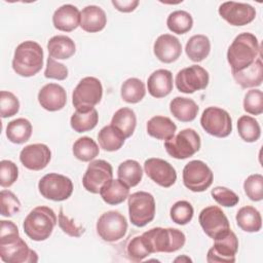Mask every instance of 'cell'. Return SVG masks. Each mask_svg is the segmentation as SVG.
<instances>
[{
  "label": "cell",
  "mask_w": 263,
  "mask_h": 263,
  "mask_svg": "<svg viewBox=\"0 0 263 263\" xmlns=\"http://www.w3.org/2000/svg\"><path fill=\"white\" fill-rule=\"evenodd\" d=\"M0 258L6 263H35L37 253L30 249L20 236L18 228L12 221H1Z\"/></svg>",
  "instance_id": "1"
},
{
  "label": "cell",
  "mask_w": 263,
  "mask_h": 263,
  "mask_svg": "<svg viewBox=\"0 0 263 263\" xmlns=\"http://www.w3.org/2000/svg\"><path fill=\"white\" fill-rule=\"evenodd\" d=\"M259 55H261L259 41L254 34L249 32L238 34L227 50V61L231 72L249 67Z\"/></svg>",
  "instance_id": "2"
},
{
  "label": "cell",
  "mask_w": 263,
  "mask_h": 263,
  "mask_svg": "<svg viewBox=\"0 0 263 263\" xmlns=\"http://www.w3.org/2000/svg\"><path fill=\"white\" fill-rule=\"evenodd\" d=\"M43 55V49L39 43L32 40L24 41L14 50L12 69L22 77H32L41 70Z\"/></svg>",
  "instance_id": "3"
},
{
  "label": "cell",
  "mask_w": 263,
  "mask_h": 263,
  "mask_svg": "<svg viewBox=\"0 0 263 263\" xmlns=\"http://www.w3.org/2000/svg\"><path fill=\"white\" fill-rule=\"evenodd\" d=\"M57 225V216L52 209L45 205L34 208L25 218L23 228L26 235L35 241L46 240Z\"/></svg>",
  "instance_id": "4"
},
{
  "label": "cell",
  "mask_w": 263,
  "mask_h": 263,
  "mask_svg": "<svg viewBox=\"0 0 263 263\" xmlns=\"http://www.w3.org/2000/svg\"><path fill=\"white\" fill-rule=\"evenodd\" d=\"M142 237L151 254L177 252L186 241L185 234L177 228L154 227L145 231Z\"/></svg>",
  "instance_id": "5"
},
{
  "label": "cell",
  "mask_w": 263,
  "mask_h": 263,
  "mask_svg": "<svg viewBox=\"0 0 263 263\" xmlns=\"http://www.w3.org/2000/svg\"><path fill=\"white\" fill-rule=\"evenodd\" d=\"M103 97L101 81L92 76L82 78L72 93V104L76 111L87 112L98 105Z\"/></svg>",
  "instance_id": "6"
},
{
  "label": "cell",
  "mask_w": 263,
  "mask_h": 263,
  "mask_svg": "<svg viewBox=\"0 0 263 263\" xmlns=\"http://www.w3.org/2000/svg\"><path fill=\"white\" fill-rule=\"evenodd\" d=\"M200 136L192 128H185L164 142L165 151L176 159H186L199 151Z\"/></svg>",
  "instance_id": "7"
},
{
  "label": "cell",
  "mask_w": 263,
  "mask_h": 263,
  "mask_svg": "<svg viewBox=\"0 0 263 263\" xmlns=\"http://www.w3.org/2000/svg\"><path fill=\"white\" fill-rule=\"evenodd\" d=\"M127 205L129 220L137 227L146 226L155 217V199L151 193L138 191L128 195Z\"/></svg>",
  "instance_id": "8"
},
{
  "label": "cell",
  "mask_w": 263,
  "mask_h": 263,
  "mask_svg": "<svg viewBox=\"0 0 263 263\" xmlns=\"http://www.w3.org/2000/svg\"><path fill=\"white\" fill-rule=\"evenodd\" d=\"M97 233L107 242H115L124 237L127 231L126 218L117 211L103 213L97 221Z\"/></svg>",
  "instance_id": "9"
},
{
  "label": "cell",
  "mask_w": 263,
  "mask_h": 263,
  "mask_svg": "<svg viewBox=\"0 0 263 263\" xmlns=\"http://www.w3.org/2000/svg\"><path fill=\"white\" fill-rule=\"evenodd\" d=\"M38 189L44 198L53 201H63L72 195L73 183L70 178L64 175L49 173L40 179Z\"/></svg>",
  "instance_id": "10"
},
{
  "label": "cell",
  "mask_w": 263,
  "mask_h": 263,
  "mask_svg": "<svg viewBox=\"0 0 263 263\" xmlns=\"http://www.w3.org/2000/svg\"><path fill=\"white\" fill-rule=\"evenodd\" d=\"M184 186L192 192L205 191L213 183L214 174L201 160H191L183 168Z\"/></svg>",
  "instance_id": "11"
},
{
  "label": "cell",
  "mask_w": 263,
  "mask_h": 263,
  "mask_svg": "<svg viewBox=\"0 0 263 263\" xmlns=\"http://www.w3.org/2000/svg\"><path fill=\"white\" fill-rule=\"evenodd\" d=\"M201 127L211 136L226 138L232 132V120L229 113L219 107H208L200 117Z\"/></svg>",
  "instance_id": "12"
},
{
  "label": "cell",
  "mask_w": 263,
  "mask_h": 263,
  "mask_svg": "<svg viewBox=\"0 0 263 263\" xmlns=\"http://www.w3.org/2000/svg\"><path fill=\"white\" fill-rule=\"evenodd\" d=\"M209 81V72L198 65H192L180 70L175 79L177 89L184 93H193L205 89Z\"/></svg>",
  "instance_id": "13"
},
{
  "label": "cell",
  "mask_w": 263,
  "mask_h": 263,
  "mask_svg": "<svg viewBox=\"0 0 263 263\" xmlns=\"http://www.w3.org/2000/svg\"><path fill=\"white\" fill-rule=\"evenodd\" d=\"M198 222L203 232L213 239L222 236L230 230V224L226 215L217 205L204 208L199 213Z\"/></svg>",
  "instance_id": "14"
},
{
  "label": "cell",
  "mask_w": 263,
  "mask_h": 263,
  "mask_svg": "<svg viewBox=\"0 0 263 263\" xmlns=\"http://www.w3.org/2000/svg\"><path fill=\"white\" fill-rule=\"evenodd\" d=\"M238 251V238L230 229L222 236L214 239V246L208 251L209 263H233Z\"/></svg>",
  "instance_id": "15"
},
{
  "label": "cell",
  "mask_w": 263,
  "mask_h": 263,
  "mask_svg": "<svg viewBox=\"0 0 263 263\" xmlns=\"http://www.w3.org/2000/svg\"><path fill=\"white\" fill-rule=\"evenodd\" d=\"M111 179H113V168L108 161L103 159L91 160L83 175L82 185L86 191L97 194Z\"/></svg>",
  "instance_id": "16"
},
{
  "label": "cell",
  "mask_w": 263,
  "mask_h": 263,
  "mask_svg": "<svg viewBox=\"0 0 263 263\" xmlns=\"http://www.w3.org/2000/svg\"><path fill=\"white\" fill-rule=\"evenodd\" d=\"M220 16L231 26H245L252 23L256 17V9L241 2L227 1L223 2L218 9Z\"/></svg>",
  "instance_id": "17"
},
{
  "label": "cell",
  "mask_w": 263,
  "mask_h": 263,
  "mask_svg": "<svg viewBox=\"0 0 263 263\" xmlns=\"http://www.w3.org/2000/svg\"><path fill=\"white\" fill-rule=\"evenodd\" d=\"M144 172L157 185L168 188L176 183L177 173L174 166L164 159L151 157L144 162Z\"/></svg>",
  "instance_id": "18"
},
{
  "label": "cell",
  "mask_w": 263,
  "mask_h": 263,
  "mask_svg": "<svg viewBox=\"0 0 263 263\" xmlns=\"http://www.w3.org/2000/svg\"><path fill=\"white\" fill-rule=\"evenodd\" d=\"M51 159V152L47 145L36 143L27 145L20 153V161L31 171H41L47 166Z\"/></svg>",
  "instance_id": "19"
},
{
  "label": "cell",
  "mask_w": 263,
  "mask_h": 263,
  "mask_svg": "<svg viewBox=\"0 0 263 263\" xmlns=\"http://www.w3.org/2000/svg\"><path fill=\"white\" fill-rule=\"evenodd\" d=\"M153 52L160 62L171 64L180 58L182 44L174 35L162 34L156 38L153 45Z\"/></svg>",
  "instance_id": "20"
},
{
  "label": "cell",
  "mask_w": 263,
  "mask_h": 263,
  "mask_svg": "<svg viewBox=\"0 0 263 263\" xmlns=\"http://www.w3.org/2000/svg\"><path fill=\"white\" fill-rule=\"evenodd\" d=\"M38 102L43 109L49 112L62 110L67 103L66 90L60 84L47 83L39 90Z\"/></svg>",
  "instance_id": "21"
},
{
  "label": "cell",
  "mask_w": 263,
  "mask_h": 263,
  "mask_svg": "<svg viewBox=\"0 0 263 263\" xmlns=\"http://www.w3.org/2000/svg\"><path fill=\"white\" fill-rule=\"evenodd\" d=\"M52 24L59 31L71 32L80 26V11L72 4H64L54 11Z\"/></svg>",
  "instance_id": "22"
},
{
  "label": "cell",
  "mask_w": 263,
  "mask_h": 263,
  "mask_svg": "<svg viewBox=\"0 0 263 263\" xmlns=\"http://www.w3.org/2000/svg\"><path fill=\"white\" fill-rule=\"evenodd\" d=\"M173 74L166 69H158L154 71L147 80L148 92L156 99L168 96L173 90Z\"/></svg>",
  "instance_id": "23"
},
{
  "label": "cell",
  "mask_w": 263,
  "mask_h": 263,
  "mask_svg": "<svg viewBox=\"0 0 263 263\" xmlns=\"http://www.w3.org/2000/svg\"><path fill=\"white\" fill-rule=\"evenodd\" d=\"M233 79L241 88L257 87L262 84L263 80V64L261 55L251 64L249 67L237 71L231 72Z\"/></svg>",
  "instance_id": "24"
},
{
  "label": "cell",
  "mask_w": 263,
  "mask_h": 263,
  "mask_svg": "<svg viewBox=\"0 0 263 263\" xmlns=\"http://www.w3.org/2000/svg\"><path fill=\"white\" fill-rule=\"evenodd\" d=\"M107 24L105 11L97 5H87L80 11V27L88 33L102 31Z\"/></svg>",
  "instance_id": "25"
},
{
  "label": "cell",
  "mask_w": 263,
  "mask_h": 263,
  "mask_svg": "<svg viewBox=\"0 0 263 263\" xmlns=\"http://www.w3.org/2000/svg\"><path fill=\"white\" fill-rule=\"evenodd\" d=\"M147 134L156 140H168L175 136L177 125L175 122L166 117L156 115L150 118L147 122Z\"/></svg>",
  "instance_id": "26"
},
{
  "label": "cell",
  "mask_w": 263,
  "mask_h": 263,
  "mask_svg": "<svg viewBox=\"0 0 263 263\" xmlns=\"http://www.w3.org/2000/svg\"><path fill=\"white\" fill-rule=\"evenodd\" d=\"M102 199L110 205L123 202L129 195V187L119 179H111L100 190Z\"/></svg>",
  "instance_id": "27"
},
{
  "label": "cell",
  "mask_w": 263,
  "mask_h": 263,
  "mask_svg": "<svg viewBox=\"0 0 263 263\" xmlns=\"http://www.w3.org/2000/svg\"><path fill=\"white\" fill-rule=\"evenodd\" d=\"M198 106L192 100L184 97H176L170 103V111L175 118L182 122L194 120L198 113Z\"/></svg>",
  "instance_id": "28"
},
{
  "label": "cell",
  "mask_w": 263,
  "mask_h": 263,
  "mask_svg": "<svg viewBox=\"0 0 263 263\" xmlns=\"http://www.w3.org/2000/svg\"><path fill=\"white\" fill-rule=\"evenodd\" d=\"M49 57L58 60H67L76 51L74 41L66 35H57L51 37L47 42Z\"/></svg>",
  "instance_id": "29"
},
{
  "label": "cell",
  "mask_w": 263,
  "mask_h": 263,
  "mask_svg": "<svg viewBox=\"0 0 263 263\" xmlns=\"http://www.w3.org/2000/svg\"><path fill=\"white\" fill-rule=\"evenodd\" d=\"M237 226L246 232H258L262 227L260 212L251 205L242 206L238 210L236 217Z\"/></svg>",
  "instance_id": "30"
},
{
  "label": "cell",
  "mask_w": 263,
  "mask_h": 263,
  "mask_svg": "<svg viewBox=\"0 0 263 263\" xmlns=\"http://www.w3.org/2000/svg\"><path fill=\"white\" fill-rule=\"evenodd\" d=\"M211 51V41L202 34L193 35L189 38L185 46V52L189 60L195 63L203 61Z\"/></svg>",
  "instance_id": "31"
},
{
  "label": "cell",
  "mask_w": 263,
  "mask_h": 263,
  "mask_svg": "<svg viewBox=\"0 0 263 263\" xmlns=\"http://www.w3.org/2000/svg\"><path fill=\"white\" fill-rule=\"evenodd\" d=\"M111 125L117 128L125 137V139L129 138L133 136L136 129V113L130 108H120L113 114V117L111 119Z\"/></svg>",
  "instance_id": "32"
},
{
  "label": "cell",
  "mask_w": 263,
  "mask_h": 263,
  "mask_svg": "<svg viewBox=\"0 0 263 263\" xmlns=\"http://www.w3.org/2000/svg\"><path fill=\"white\" fill-rule=\"evenodd\" d=\"M125 141V137L113 125L109 124L101 128L98 134V142L100 147L108 152L119 150Z\"/></svg>",
  "instance_id": "33"
},
{
  "label": "cell",
  "mask_w": 263,
  "mask_h": 263,
  "mask_svg": "<svg viewBox=\"0 0 263 263\" xmlns=\"http://www.w3.org/2000/svg\"><path fill=\"white\" fill-rule=\"evenodd\" d=\"M32 124L26 118H16L8 122L6 126V137L14 144H24L32 136Z\"/></svg>",
  "instance_id": "34"
},
{
  "label": "cell",
  "mask_w": 263,
  "mask_h": 263,
  "mask_svg": "<svg viewBox=\"0 0 263 263\" xmlns=\"http://www.w3.org/2000/svg\"><path fill=\"white\" fill-rule=\"evenodd\" d=\"M117 176L128 187H135L142 181L143 170L137 160L127 159L119 164Z\"/></svg>",
  "instance_id": "35"
},
{
  "label": "cell",
  "mask_w": 263,
  "mask_h": 263,
  "mask_svg": "<svg viewBox=\"0 0 263 263\" xmlns=\"http://www.w3.org/2000/svg\"><path fill=\"white\" fill-rule=\"evenodd\" d=\"M146 95L144 82L136 77L126 79L120 88L121 99L128 104H137L141 102Z\"/></svg>",
  "instance_id": "36"
},
{
  "label": "cell",
  "mask_w": 263,
  "mask_h": 263,
  "mask_svg": "<svg viewBox=\"0 0 263 263\" xmlns=\"http://www.w3.org/2000/svg\"><path fill=\"white\" fill-rule=\"evenodd\" d=\"M74 156L83 162H88L93 160L100 153L99 146L89 137H81L77 139L72 148Z\"/></svg>",
  "instance_id": "37"
},
{
  "label": "cell",
  "mask_w": 263,
  "mask_h": 263,
  "mask_svg": "<svg viewBox=\"0 0 263 263\" xmlns=\"http://www.w3.org/2000/svg\"><path fill=\"white\" fill-rule=\"evenodd\" d=\"M99 121L98 111L93 108L87 112L75 111L70 118V125L76 133H85L93 129Z\"/></svg>",
  "instance_id": "38"
},
{
  "label": "cell",
  "mask_w": 263,
  "mask_h": 263,
  "mask_svg": "<svg viewBox=\"0 0 263 263\" xmlns=\"http://www.w3.org/2000/svg\"><path fill=\"white\" fill-rule=\"evenodd\" d=\"M237 132L239 137L247 143H254L261 136L259 122L252 116L242 115L237 120Z\"/></svg>",
  "instance_id": "39"
},
{
  "label": "cell",
  "mask_w": 263,
  "mask_h": 263,
  "mask_svg": "<svg viewBox=\"0 0 263 263\" xmlns=\"http://www.w3.org/2000/svg\"><path fill=\"white\" fill-rule=\"evenodd\" d=\"M168 30L176 34H185L192 29L193 18L191 14L185 10H175L171 12L166 18Z\"/></svg>",
  "instance_id": "40"
},
{
  "label": "cell",
  "mask_w": 263,
  "mask_h": 263,
  "mask_svg": "<svg viewBox=\"0 0 263 263\" xmlns=\"http://www.w3.org/2000/svg\"><path fill=\"white\" fill-rule=\"evenodd\" d=\"M193 214V206L187 200H179L175 202L170 211L171 219L178 225L188 224L192 220Z\"/></svg>",
  "instance_id": "41"
},
{
  "label": "cell",
  "mask_w": 263,
  "mask_h": 263,
  "mask_svg": "<svg viewBox=\"0 0 263 263\" xmlns=\"http://www.w3.org/2000/svg\"><path fill=\"white\" fill-rule=\"evenodd\" d=\"M150 254L151 253L148 250L142 235H137L128 240L126 245V255L129 260L134 262H140Z\"/></svg>",
  "instance_id": "42"
},
{
  "label": "cell",
  "mask_w": 263,
  "mask_h": 263,
  "mask_svg": "<svg viewBox=\"0 0 263 263\" xmlns=\"http://www.w3.org/2000/svg\"><path fill=\"white\" fill-rule=\"evenodd\" d=\"M243 190L251 200L261 201L263 199V176L260 174L249 176L243 182Z\"/></svg>",
  "instance_id": "43"
},
{
  "label": "cell",
  "mask_w": 263,
  "mask_h": 263,
  "mask_svg": "<svg viewBox=\"0 0 263 263\" xmlns=\"http://www.w3.org/2000/svg\"><path fill=\"white\" fill-rule=\"evenodd\" d=\"M243 110L252 115H260L263 112V92L260 89H250L243 99Z\"/></svg>",
  "instance_id": "44"
},
{
  "label": "cell",
  "mask_w": 263,
  "mask_h": 263,
  "mask_svg": "<svg viewBox=\"0 0 263 263\" xmlns=\"http://www.w3.org/2000/svg\"><path fill=\"white\" fill-rule=\"evenodd\" d=\"M20 110L18 99L10 91H0V113L2 118L12 117Z\"/></svg>",
  "instance_id": "45"
},
{
  "label": "cell",
  "mask_w": 263,
  "mask_h": 263,
  "mask_svg": "<svg viewBox=\"0 0 263 263\" xmlns=\"http://www.w3.org/2000/svg\"><path fill=\"white\" fill-rule=\"evenodd\" d=\"M1 215L3 217H12L21 210V202L16 195L10 190H2L0 193Z\"/></svg>",
  "instance_id": "46"
},
{
  "label": "cell",
  "mask_w": 263,
  "mask_h": 263,
  "mask_svg": "<svg viewBox=\"0 0 263 263\" xmlns=\"http://www.w3.org/2000/svg\"><path fill=\"white\" fill-rule=\"evenodd\" d=\"M211 194L212 197L217 201V203L222 206L231 208L236 205L239 201V197L234 191L223 186H217L213 188Z\"/></svg>",
  "instance_id": "47"
},
{
  "label": "cell",
  "mask_w": 263,
  "mask_h": 263,
  "mask_svg": "<svg viewBox=\"0 0 263 263\" xmlns=\"http://www.w3.org/2000/svg\"><path fill=\"white\" fill-rule=\"evenodd\" d=\"M18 177V168L16 164L7 159H3L0 162V185L3 188L10 187Z\"/></svg>",
  "instance_id": "48"
},
{
  "label": "cell",
  "mask_w": 263,
  "mask_h": 263,
  "mask_svg": "<svg viewBox=\"0 0 263 263\" xmlns=\"http://www.w3.org/2000/svg\"><path fill=\"white\" fill-rule=\"evenodd\" d=\"M58 223L62 231L71 237H80L85 232V228L80 224L76 223L73 219L69 218L64 213L63 208L60 209Z\"/></svg>",
  "instance_id": "49"
},
{
  "label": "cell",
  "mask_w": 263,
  "mask_h": 263,
  "mask_svg": "<svg viewBox=\"0 0 263 263\" xmlns=\"http://www.w3.org/2000/svg\"><path fill=\"white\" fill-rule=\"evenodd\" d=\"M44 76L49 79L65 80L68 77V68L64 64L57 62L53 58L48 57L46 61Z\"/></svg>",
  "instance_id": "50"
},
{
  "label": "cell",
  "mask_w": 263,
  "mask_h": 263,
  "mask_svg": "<svg viewBox=\"0 0 263 263\" xmlns=\"http://www.w3.org/2000/svg\"><path fill=\"white\" fill-rule=\"evenodd\" d=\"M139 0H123V1H119V0H112V5L120 12H132L134 11L138 5H139Z\"/></svg>",
  "instance_id": "51"
},
{
  "label": "cell",
  "mask_w": 263,
  "mask_h": 263,
  "mask_svg": "<svg viewBox=\"0 0 263 263\" xmlns=\"http://www.w3.org/2000/svg\"><path fill=\"white\" fill-rule=\"evenodd\" d=\"M183 260H186V261H192L190 258H188V257H186V256H183V257H178V258H176L175 259V262H178V261H183Z\"/></svg>",
  "instance_id": "52"
}]
</instances>
